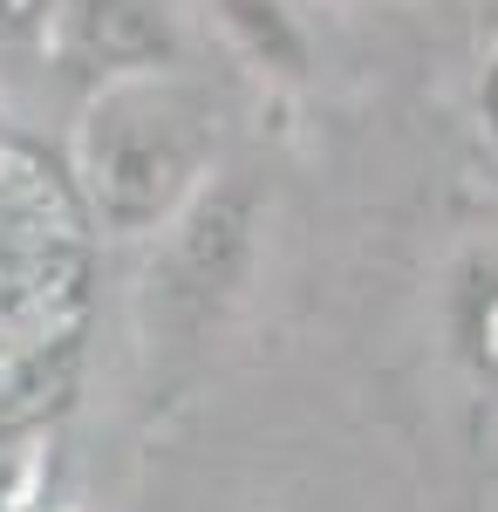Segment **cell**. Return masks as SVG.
Here are the masks:
<instances>
[{"instance_id":"1","label":"cell","mask_w":498,"mask_h":512,"mask_svg":"<svg viewBox=\"0 0 498 512\" xmlns=\"http://www.w3.org/2000/svg\"><path fill=\"white\" fill-rule=\"evenodd\" d=\"M219 158V110L171 69L96 82L76 123V192L103 239H157L205 185Z\"/></svg>"},{"instance_id":"2","label":"cell","mask_w":498,"mask_h":512,"mask_svg":"<svg viewBox=\"0 0 498 512\" xmlns=\"http://www.w3.org/2000/svg\"><path fill=\"white\" fill-rule=\"evenodd\" d=\"M253 219H260V198L246 185H219L212 178L157 233L151 308L164 321V335H198L232 301V287L246 280V260H253Z\"/></svg>"},{"instance_id":"3","label":"cell","mask_w":498,"mask_h":512,"mask_svg":"<svg viewBox=\"0 0 498 512\" xmlns=\"http://www.w3.org/2000/svg\"><path fill=\"white\" fill-rule=\"evenodd\" d=\"M55 48L82 76L110 82L137 69H171L178 14L164 0H55Z\"/></svg>"},{"instance_id":"4","label":"cell","mask_w":498,"mask_h":512,"mask_svg":"<svg viewBox=\"0 0 498 512\" xmlns=\"http://www.w3.org/2000/svg\"><path fill=\"white\" fill-rule=\"evenodd\" d=\"M212 14L246 62H260L273 76H307V35L287 14V0H212Z\"/></svg>"},{"instance_id":"5","label":"cell","mask_w":498,"mask_h":512,"mask_svg":"<svg viewBox=\"0 0 498 512\" xmlns=\"http://www.w3.org/2000/svg\"><path fill=\"white\" fill-rule=\"evenodd\" d=\"M451 335H458V355L478 383H498V260H471L458 274V294H451Z\"/></svg>"},{"instance_id":"6","label":"cell","mask_w":498,"mask_h":512,"mask_svg":"<svg viewBox=\"0 0 498 512\" xmlns=\"http://www.w3.org/2000/svg\"><path fill=\"white\" fill-rule=\"evenodd\" d=\"M55 14V0H0V41H14V35H35L41 21Z\"/></svg>"},{"instance_id":"7","label":"cell","mask_w":498,"mask_h":512,"mask_svg":"<svg viewBox=\"0 0 498 512\" xmlns=\"http://www.w3.org/2000/svg\"><path fill=\"white\" fill-rule=\"evenodd\" d=\"M485 123H492V137H498V62H492V76H485Z\"/></svg>"}]
</instances>
